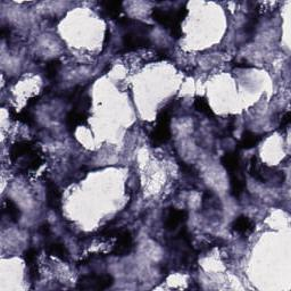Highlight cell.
I'll use <instances>...</instances> for the list:
<instances>
[{"label": "cell", "instance_id": "cell-1", "mask_svg": "<svg viewBox=\"0 0 291 291\" xmlns=\"http://www.w3.org/2000/svg\"><path fill=\"white\" fill-rule=\"evenodd\" d=\"M171 114L167 109H163L157 116V123L153 132L150 133V141L153 147L164 145L171 139Z\"/></svg>", "mask_w": 291, "mask_h": 291}, {"label": "cell", "instance_id": "cell-2", "mask_svg": "<svg viewBox=\"0 0 291 291\" xmlns=\"http://www.w3.org/2000/svg\"><path fill=\"white\" fill-rule=\"evenodd\" d=\"M249 173L253 178L261 182H284V172L277 171L276 169L269 167L263 164L260 162V159L257 157H253L250 159V165H249Z\"/></svg>", "mask_w": 291, "mask_h": 291}, {"label": "cell", "instance_id": "cell-3", "mask_svg": "<svg viewBox=\"0 0 291 291\" xmlns=\"http://www.w3.org/2000/svg\"><path fill=\"white\" fill-rule=\"evenodd\" d=\"M114 285V278L110 274H88L78 280L77 288L80 290H105Z\"/></svg>", "mask_w": 291, "mask_h": 291}, {"label": "cell", "instance_id": "cell-4", "mask_svg": "<svg viewBox=\"0 0 291 291\" xmlns=\"http://www.w3.org/2000/svg\"><path fill=\"white\" fill-rule=\"evenodd\" d=\"M133 249V238L130 231L122 230L117 234V241L111 254L115 256H126Z\"/></svg>", "mask_w": 291, "mask_h": 291}, {"label": "cell", "instance_id": "cell-5", "mask_svg": "<svg viewBox=\"0 0 291 291\" xmlns=\"http://www.w3.org/2000/svg\"><path fill=\"white\" fill-rule=\"evenodd\" d=\"M123 46H124L126 50L141 49V48L150 46V40L140 33V32L130 31L123 37Z\"/></svg>", "mask_w": 291, "mask_h": 291}, {"label": "cell", "instance_id": "cell-6", "mask_svg": "<svg viewBox=\"0 0 291 291\" xmlns=\"http://www.w3.org/2000/svg\"><path fill=\"white\" fill-rule=\"evenodd\" d=\"M188 218V213L186 210L169 208L164 218V229L166 231H174L179 225L185 223Z\"/></svg>", "mask_w": 291, "mask_h": 291}, {"label": "cell", "instance_id": "cell-7", "mask_svg": "<svg viewBox=\"0 0 291 291\" xmlns=\"http://www.w3.org/2000/svg\"><path fill=\"white\" fill-rule=\"evenodd\" d=\"M47 189V205L55 213L62 212V194L58 187L53 181H48L46 185Z\"/></svg>", "mask_w": 291, "mask_h": 291}, {"label": "cell", "instance_id": "cell-8", "mask_svg": "<svg viewBox=\"0 0 291 291\" xmlns=\"http://www.w3.org/2000/svg\"><path fill=\"white\" fill-rule=\"evenodd\" d=\"M88 111L72 109L66 116V126L71 132H74L79 125L88 124Z\"/></svg>", "mask_w": 291, "mask_h": 291}, {"label": "cell", "instance_id": "cell-9", "mask_svg": "<svg viewBox=\"0 0 291 291\" xmlns=\"http://www.w3.org/2000/svg\"><path fill=\"white\" fill-rule=\"evenodd\" d=\"M221 164L225 167L230 174L238 173L240 171L241 158L238 151H229L224 154L221 158Z\"/></svg>", "mask_w": 291, "mask_h": 291}, {"label": "cell", "instance_id": "cell-10", "mask_svg": "<svg viewBox=\"0 0 291 291\" xmlns=\"http://www.w3.org/2000/svg\"><path fill=\"white\" fill-rule=\"evenodd\" d=\"M232 230L236 233L246 236V234H250L255 230V224L250 218L241 215V216L237 217L236 220L233 221Z\"/></svg>", "mask_w": 291, "mask_h": 291}, {"label": "cell", "instance_id": "cell-11", "mask_svg": "<svg viewBox=\"0 0 291 291\" xmlns=\"http://www.w3.org/2000/svg\"><path fill=\"white\" fill-rule=\"evenodd\" d=\"M33 151H32V143L27 141H19L16 142L15 145L10 148V159L11 162H16L23 156H26V155H31Z\"/></svg>", "mask_w": 291, "mask_h": 291}, {"label": "cell", "instance_id": "cell-12", "mask_svg": "<svg viewBox=\"0 0 291 291\" xmlns=\"http://www.w3.org/2000/svg\"><path fill=\"white\" fill-rule=\"evenodd\" d=\"M45 249L46 252L51 255V256H55L59 258V260L62 261H67L70 257V253L69 250H67L66 246L64 244H61V242H49V244H47L45 246Z\"/></svg>", "mask_w": 291, "mask_h": 291}, {"label": "cell", "instance_id": "cell-13", "mask_svg": "<svg viewBox=\"0 0 291 291\" xmlns=\"http://www.w3.org/2000/svg\"><path fill=\"white\" fill-rule=\"evenodd\" d=\"M230 185H231V194L232 196L238 199L241 197V194L245 193L246 190V181L245 179L238 173L230 174Z\"/></svg>", "mask_w": 291, "mask_h": 291}, {"label": "cell", "instance_id": "cell-14", "mask_svg": "<svg viewBox=\"0 0 291 291\" xmlns=\"http://www.w3.org/2000/svg\"><path fill=\"white\" fill-rule=\"evenodd\" d=\"M261 140H262L261 135L250 132V131H245V132L242 133L240 142H239V147L247 150L252 149L254 147H256Z\"/></svg>", "mask_w": 291, "mask_h": 291}, {"label": "cell", "instance_id": "cell-15", "mask_svg": "<svg viewBox=\"0 0 291 291\" xmlns=\"http://www.w3.org/2000/svg\"><path fill=\"white\" fill-rule=\"evenodd\" d=\"M3 212H5L7 216L9 217V220L14 223H17L22 216L21 209H19V207L16 205L11 199H7L5 201Z\"/></svg>", "mask_w": 291, "mask_h": 291}, {"label": "cell", "instance_id": "cell-16", "mask_svg": "<svg viewBox=\"0 0 291 291\" xmlns=\"http://www.w3.org/2000/svg\"><path fill=\"white\" fill-rule=\"evenodd\" d=\"M194 108H196L197 111L206 115L207 117L213 118L215 116L213 109L210 108L209 103H208V101H207V99L205 97H199V96H198V97L194 98Z\"/></svg>", "mask_w": 291, "mask_h": 291}, {"label": "cell", "instance_id": "cell-17", "mask_svg": "<svg viewBox=\"0 0 291 291\" xmlns=\"http://www.w3.org/2000/svg\"><path fill=\"white\" fill-rule=\"evenodd\" d=\"M101 6L103 7V10L105 13L109 16V17L116 18L118 17L121 13L123 11L122 2L119 1H106L101 2Z\"/></svg>", "mask_w": 291, "mask_h": 291}, {"label": "cell", "instance_id": "cell-18", "mask_svg": "<svg viewBox=\"0 0 291 291\" xmlns=\"http://www.w3.org/2000/svg\"><path fill=\"white\" fill-rule=\"evenodd\" d=\"M61 69V62L58 59H51L46 64V75L49 80H55Z\"/></svg>", "mask_w": 291, "mask_h": 291}, {"label": "cell", "instance_id": "cell-19", "mask_svg": "<svg viewBox=\"0 0 291 291\" xmlns=\"http://www.w3.org/2000/svg\"><path fill=\"white\" fill-rule=\"evenodd\" d=\"M11 116H13L14 119H17V121L24 123V124L27 125H33L35 123L34 116L32 115L29 110H23L21 113H16V111L11 110Z\"/></svg>", "mask_w": 291, "mask_h": 291}, {"label": "cell", "instance_id": "cell-20", "mask_svg": "<svg viewBox=\"0 0 291 291\" xmlns=\"http://www.w3.org/2000/svg\"><path fill=\"white\" fill-rule=\"evenodd\" d=\"M37 255H38V252H37V249H34V248H29L27 250H25V253H24V261H25L26 265L29 266V269L38 265Z\"/></svg>", "mask_w": 291, "mask_h": 291}, {"label": "cell", "instance_id": "cell-21", "mask_svg": "<svg viewBox=\"0 0 291 291\" xmlns=\"http://www.w3.org/2000/svg\"><path fill=\"white\" fill-rule=\"evenodd\" d=\"M257 22H258V16L257 14H253L250 16L248 22H247L246 26H245V32L247 34H253L255 32V29H256V25H257Z\"/></svg>", "mask_w": 291, "mask_h": 291}, {"label": "cell", "instance_id": "cell-22", "mask_svg": "<svg viewBox=\"0 0 291 291\" xmlns=\"http://www.w3.org/2000/svg\"><path fill=\"white\" fill-rule=\"evenodd\" d=\"M180 167H181L183 173L188 174V175H190V177H197L198 175V172L194 166L186 164V163H180Z\"/></svg>", "mask_w": 291, "mask_h": 291}, {"label": "cell", "instance_id": "cell-23", "mask_svg": "<svg viewBox=\"0 0 291 291\" xmlns=\"http://www.w3.org/2000/svg\"><path fill=\"white\" fill-rule=\"evenodd\" d=\"M290 122H291V115H290L289 111H287V113L284 115V117H282V119H281V124H280L281 129L282 127L285 129V127L288 126L290 124Z\"/></svg>", "mask_w": 291, "mask_h": 291}, {"label": "cell", "instance_id": "cell-24", "mask_svg": "<svg viewBox=\"0 0 291 291\" xmlns=\"http://www.w3.org/2000/svg\"><path fill=\"white\" fill-rule=\"evenodd\" d=\"M40 233L42 234L43 237H48L50 234V228H49V224H42L40 226Z\"/></svg>", "mask_w": 291, "mask_h": 291}, {"label": "cell", "instance_id": "cell-25", "mask_svg": "<svg viewBox=\"0 0 291 291\" xmlns=\"http://www.w3.org/2000/svg\"><path fill=\"white\" fill-rule=\"evenodd\" d=\"M10 34V31L7 29L6 26H3L2 29H1V37H2V39H5V38H7L8 35Z\"/></svg>", "mask_w": 291, "mask_h": 291}, {"label": "cell", "instance_id": "cell-26", "mask_svg": "<svg viewBox=\"0 0 291 291\" xmlns=\"http://www.w3.org/2000/svg\"><path fill=\"white\" fill-rule=\"evenodd\" d=\"M234 66L236 67H250V65H248L247 63H237Z\"/></svg>", "mask_w": 291, "mask_h": 291}]
</instances>
